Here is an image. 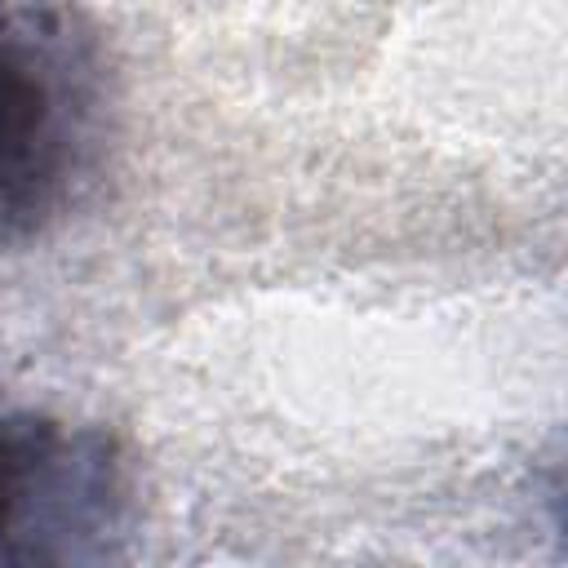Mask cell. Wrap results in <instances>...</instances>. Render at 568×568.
<instances>
[{
  "mask_svg": "<svg viewBox=\"0 0 568 568\" xmlns=\"http://www.w3.org/2000/svg\"><path fill=\"white\" fill-rule=\"evenodd\" d=\"M111 115L98 27L71 0H0V248L44 235L84 200Z\"/></svg>",
  "mask_w": 568,
  "mask_h": 568,
  "instance_id": "obj_1",
  "label": "cell"
},
{
  "mask_svg": "<svg viewBox=\"0 0 568 568\" xmlns=\"http://www.w3.org/2000/svg\"><path fill=\"white\" fill-rule=\"evenodd\" d=\"M133 484L98 426L0 417V564H102L129 537Z\"/></svg>",
  "mask_w": 568,
  "mask_h": 568,
  "instance_id": "obj_2",
  "label": "cell"
}]
</instances>
